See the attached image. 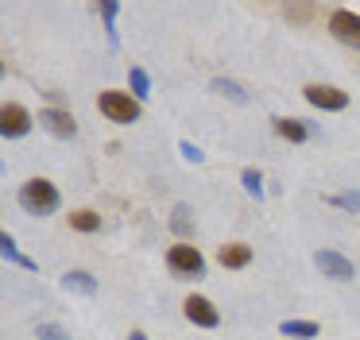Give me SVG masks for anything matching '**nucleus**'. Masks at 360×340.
<instances>
[{"label": "nucleus", "mask_w": 360, "mask_h": 340, "mask_svg": "<svg viewBox=\"0 0 360 340\" xmlns=\"http://www.w3.org/2000/svg\"><path fill=\"white\" fill-rule=\"evenodd\" d=\"M275 131H279L283 139H290V143H306V139H310V128H306L302 120H290V116H279V120H275Z\"/></svg>", "instance_id": "13"}, {"label": "nucleus", "mask_w": 360, "mask_h": 340, "mask_svg": "<svg viewBox=\"0 0 360 340\" xmlns=\"http://www.w3.org/2000/svg\"><path fill=\"white\" fill-rule=\"evenodd\" d=\"M329 31H333V39H341L345 46H360V15L349 12V8H333V12H329Z\"/></svg>", "instance_id": "6"}, {"label": "nucleus", "mask_w": 360, "mask_h": 340, "mask_svg": "<svg viewBox=\"0 0 360 340\" xmlns=\"http://www.w3.org/2000/svg\"><path fill=\"white\" fill-rule=\"evenodd\" d=\"M70 228L97 232V228H101V213H94V209H74V213H70Z\"/></svg>", "instance_id": "16"}, {"label": "nucleus", "mask_w": 360, "mask_h": 340, "mask_svg": "<svg viewBox=\"0 0 360 340\" xmlns=\"http://www.w3.org/2000/svg\"><path fill=\"white\" fill-rule=\"evenodd\" d=\"M167 267L179 278H202L205 275V259L194 244H174L171 251H167Z\"/></svg>", "instance_id": "3"}, {"label": "nucleus", "mask_w": 360, "mask_h": 340, "mask_svg": "<svg viewBox=\"0 0 360 340\" xmlns=\"http://www.w3.org/2000/svg\"><path fill=\"white\" fill-rule=\"evenodd\" d=\"M314 263H318V270L326 278H333V282H349L352 278V263L345 259L341 251H333V247H321V251L314 255Z\"/></svg>", "instance_id": "8"}, {"label": "nucleus", "mask_w": 360, "mask_h": 340, "mask_svg": "<svg viewBox=\"0 0 360 340\" xmlns=\"http://www.w3.org/2000/svg\"><path fill=\"white\" fill-rule=\"evenodd\" d=\"M279 332H283V336H302V340H310V336H318V321H283Z\"/></svg>", "instance_id": "17"}, {"label": "nucleus", "mask_w": 360, "mask_h": 340, "mask_svg": "<svg viewBox=\"0 0 360 340\" xmlns=\"http://www.w3.org/2000/svg\"><path fill=\"white\" fill-rule=\"evenodd\" d=\"M171 228L179 232V236H190V232H194V221H190V205H174Z\"/></svg>", "instance_id": "19"}, {"label": "nucleus", "mask_w": 360, "mask_h": 340, "mask_svg": "<svg viewBox=\"0 0 360 340\" xmlns=\"http://www.w3.org/2000/svg\"><path fill=\"white\" fill-rule=\"evenodd\" d=\"M20 205H24L32 216L55 213V209H58L55 182H47V178H32V182H24V185H20Z\"/></svg>", "instance_id": "1"}, {"label": "nucleus", "mask_w": 360, "mask_h": 340, "mask_svg": "<svg viewBox=\"0 0 360 340\" xmlns=\"http://www.w3.org/2000/svg\"><path fill=\"white\" fill-rule=\"evenodd\" d=\"M179 151H182V159H186V162H205V151H202V147H194L190 139H182Z\"/></svg>", "instance_id": "24"}, {"label": "nucleus", "mask_w": 360, "mask_h": 340, "mask_svg": "<svg viewBox=\"0 0 360 340\" xmlns=\"http://www.w3.org/2000/svg\"><path fill=\"white\" fill-rule=\"evenodd\" d=\"M32 131V112H27L24 105H16V100H8V105L0 108V136L4 139H20Z\"/></svg>", "instance_id": "5"}, {"label": "nucleus", "mask_w": 360, "mask_h": 340, "mask_svg": "<svg viewBox=\"0 0 360 340\" xmlns=\"http://www.w3.org/2000/svg\"><path fill=\"white\" fill-rule=\"evenodd\" d=\"M182 313H186V321L198 325V329H217L221 325L217 306H213L210 298H202V294H190V298L182 301Z\"/></svg>", "instance_id": "4"}, {"label": "nucleus", "mask_w": 360, "mask_h": 340, "mask_svg": "<svg viewBox=\"0 0 360 340\" xmlns=\"http://www.w3.org/2000/svg\"><path fill=\"white\" fill-rule=\"evenodd\" d=\"M283 15L295 20V23H310L314 20V4H287V8H283Z\"/></svg>", "instance_id": "21"}, {"label": "nucleus", "mask_w": 360, "mask_h": 340, "mask_svg": "<svg viewBox=\"0 0 360 340\" xmlns=\"http://www.w3.org/2000/svg\"><path fill=\"white\" fill-rule=\"evenodd\" d=\"M63 290L94 298V294H97V278L89 275V270H66V275H63Z\"/></svg>", "instance_id": "11"}, {"label": "nucleus", "mask_w": 360, "mask_h": 340, "mask_svg": "<svg viewBox=\"0 0 360 340\" xmlns=\"http://www.w3.org/2000/svg\"><path fill=\"white\" fill-rule=\"evenodd\" d=\"M210 89L221 93V97H229V100H236V105H248V100H252V93L244 89L240 81H233V77H213Z\"/></svg>", "instance_id": "12"}, {"label": "nucleus", "mask_w": 360, "mask_h": 340, "mask_svg": "<svg viewBox=\"0 0 360 340\" xmlns=\"http://www.w3.org/2000/svg\"><path fill=\"white\" fill-rule=\"evenodd\" d=\"M217 259H221V267L240 270V267H248V263H252V247L248 244H225L217 251Z\"/></svg>", "instance_id": "10"}, {"label": "nucleus", "mask_w": 360, "mask_h": 340, "mask_svg": "<svg viewBox=\"0 0 360 340\" xmlns=\"http://www.w3.org/2000/svg\"><path fill=\"white\" fill-rule=\"evenodd\" d=\"M240 185H244V193H252V197H264V178H259V170L256 166H248V170H240Z\"/></svg>", "instance_id": "18"}, {"label": "nucleus", "mask_w": 360, "mask_h": 340, "mask_svg": "<svg viewBox=\"0 0 360 340\" xmlns=\"http://www.w3.org/2000/svg\"><path fill=\"white\" fill-rule=\"evenodd\" d=\"M333 205H337V209H349V213H360V190L333 193Z\"/></svg>", "instance_id": "20"}, {"label": "nucleus", "mask_w": 360, "mask_h": 340, "mask_svg": "<svg viewBox=\"0 0 360 340\" xmlns=\"http://www.w3.org/2000/svg\"><path fill=\"white\" fill-rule=\"evenodd\" d=\"M117 12H120V4H117V0H105V4H101V15H105V23H109V39H112V43H117V27H112Z\"/></svg>", "instance_id": "23"}, {"label": "nucleus", "mask_w": 360, "mask_h": 340, "mask_svg": "<svg viewBox=\"0 0 360 340\" xmlns=\"http://www.w3.org/2000/svg\"><path fill=\"white\" fill-rule=\"evenodd\" d=\"M128 340H148V336H143V332H132V336H128Z\"/></svg>", "instance_id": "25"}, {"label": "nucleus", "mask_w": 360, "mask_h": 340, "mask_svg": "<svg viewBox=\"0 0 360 340\" xmlns=\"http://www.w3.org/2000/svg\"><path fill=\"white\" fill-rule=\"evenodd\" d=\"M0 255H4V259H8V263H16V267H24V270H35V259H27V255L20 251V244H16V240H12V236H8V232L0 236Z\"/></svg>", "instance_id": "14"}, {"label": "nucleus", "mask_w": 360, "mask_h": 340, "mask_svg": "<svg viewBox=\"0 0 360 340\" xmlns=\"http://www.w3.org/2000/svg\"><path fill=\"white\" fill-rule=\"evenodd\" d=\"M39 124L51 131V136H58V139L78 136V120H74L70 108H43V112H39Z\"/></svg>", "instance_id": "9"}, {"label": "nucleus", "mask_w": 360, "mask_h": 340, "mask_svg": "<svg viewBox=\"0 0 360 340\" xmlns=\"http://www.w3.org/2000/svg\"><path fill=\"white\" fill-rule=\"evenodd\" d=\"M128 85H132V97L140 100V105L151 97V77H148V70H143V66H132V70H128Z\"/></svg>", "instance_id": "15"}, {"label": "nucleus", "mask_w": 360, "mask_h": 340, "mask_svg": "<svg viewBox=\"0 0 360 340\" xmlns=\"http://www.w3.org/2000/svg\"><path fill=\"white\" fill-rule=\"evenodd\" d=\"M35 336H39V340H70V332H66L63 325H51V321H43L39 329H35Z\"/></svg>", "instance_id": "22"}, {"label": "nucleus", "mask_w": 360, "mask_h": 340, "mask_svg": "<svg viewBox=\"0 0 360 340\" xmlns=\"http://www.w3.org/2000/svg\"><path fill=\"white\" fill-rule=\"evenodd\" d=\"M302 97L310 100L314 108H326V112H341V108L349 105V93L337 89V85H306Z\"/></svg>", "instance_id": "7"}, {"label": "nucleus", "mask_w": 360, "mask_h": 340, "mask_svg": "<svg viewBox=\"0 0 360 340\" xmlns=\"http://www.w3.org/2000/svg\"><path fill=\"white\" fill-rule=\"evenodd\" d=\"M97 108H101V116L112 124H136L140 120V100H136L132 93H120V89H105L101 97H97Z\"/></svg>", "instance_id": "2"}]
</instances>
